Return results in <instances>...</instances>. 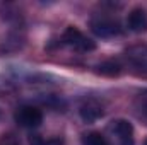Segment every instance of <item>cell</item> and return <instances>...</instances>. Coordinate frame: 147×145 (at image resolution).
<instances>
[{"label":"cell","mask_w":147,"mask_h":145,"mask_svg":"<svg viewBox=\"0 0 147 145\" xmlns=\"http://www.w3.org/2000/svg\"><path fill=\"white\" fill-rule=\"evenodd\" d=\"M135 106L139 114L147 121V91H142L139 96H137V101H135Z\"/></svg>","instance_id":"obj_11"},{"label":"cell","mask_w":147,"mask_h":145,"mask_svg":"<svg viewBox=\"0 0 147 145\" xmlns=\"http://www.w3.org/2000/svg\"><path fill=\"white\" fill-rule=\"evenodd\" d=\"M29 145H63V138L53 137V138H43L39 135H34L29 138Z\"/></svg>","instance_id":"obj_10"},{"label":"cell","mask_w":147,"mask_h":145,"mask_svg":"<svg viewBox=\"0 0 147 145\" xmlns=\"http://www.w3.org/2000/svg\"><path fill=\"white\" fill-rule=\"evenodd\" d=\"M127 60L139 70L147 72V46L146 44H135L130 46L125 53Z\"/></svg>","instance_id":"obj_5"},{"label":"cell","mask_w":147,"mask_h":145,"mask_svg":"<svg viewBox=\"0 0 147 145\" xmlns=\"http://www.w3.org/2000/svg\"><path fill=\"white\" fill-rule=\"evenodd\" d=\"M127 28L132 33H146L147 31V14L144 9H134L127 17Z\"/></svg>","instance_id":"obj_6"},{"label":"cell","mask_w":147,"mask_h":145,"mask_svg":"<svg viewBox=\"0 0 147 145\" xmlns=\"http://www.w3.org/2000/svg\"><path fill=\"white\" fill-rule=\"evenodd\" d=\"M144 145H147V140H146V144H144Z\"/></svg>","instance_id":"obj_12"},{"label":"cell","mask_w":147,"mask_h":145,"mask_svg":"<svg viewBox=\"0 0 147 145\" xmlns=\"http://www.w3.org/2000/svg\"><path fill=\"white\" fill-rule=\"evenodd\" d=\"M14 119H16V123L19 126L36 128V126L41 125V121H43V113L36 106H21V108H17V111H16Z\"/></svg>","instance_id":"obj_1"},{"label":"cell","mask_w":147,"mask_h":145,"mask_svg":"<svg viewBox=\"0 0 147 145\" xmlns=\"http://www.w3.org/2000/svg\"><path fill=\"white\" fill-rule=\"evenodd\" d=\"M79 114H80V118H82L86 123H94V121H98L99 118H103L105 111H103V106H101L99 103H96V101H87V103H84V104L80 106Z\"/></svg>","instance_id":"obj_7"},{"label":"cell","mask_w":147,"mask_h":145,"mask_svg":"<svg viewBox=\"0 0 147 145\" xmlns=\"http://www.w3.org/2000/svg\"><path fill=\"white\" fill-rule=\"evenodd\" d=\"M121 70V67H120V63H116V62H105V63H101V65H98L96 67V72L98 73H103V75H118Z\"/></svg>","instance_id":"obj_9"},{"label":"cell","mask_w":147,"mask_h":145,"mask_svg":"<svg viewBox=\"0 0 147 145\" xmlns=\"http://www.w3.org/2000/svg\"><path fill=\"white\" fill-rule=\"evenodd\" d=\"M111 133L116 137L118 145H135V137H134V126L127 119H115L110 125Z\"/></svg>","instance_id":"obj_4"},{"label":"cell","mask_w":147,"mask_h":145,"mask_svg":"<svg viewBox=\"0 0 147 145\" xmlns=\"http://www.w3.org/2000/svg\"><path fill=\"white\" fill-rule=\"evenodd\" d=\"M91 29L96 36L99 38H111L116 36L121 33V28L116 21H113L110 17H105V15H98L91 21Z\"/></svg>","instance_id":"obj_3"},{"label":"cell","mask_w":147,"mask_h":145,"mask_svg":"<svg viewBox=\"0 0 147 145\" xmlns=\"http://www.w3.org/2000/svg\"><path fill=\"white\" fill-rule=\"evenodd\" d=\"M82 145H110V142L98 132H91L86 133L82 137Z\"/></svg>","instance_id":"obj_8"},{"label":"cell","mask_w":147,"mask_h":145,"mask_svg":"<svg viewBox=\"0 0 147 145\" xmlns=\"http://www.w3.org/2000/svg\"><path fill=\"white\" fill-rule=\"evenodd\" d=\"M62 41H63L65 44L72 46L74 50H77V51H92V50L96 48L94 41H91L87 36H84L79 29H75L72 26H69V28L65 29V33H63V36H62Z\"/></svg>","instance_id":"obj_2"}]
</instances>
